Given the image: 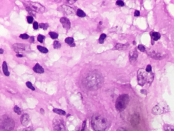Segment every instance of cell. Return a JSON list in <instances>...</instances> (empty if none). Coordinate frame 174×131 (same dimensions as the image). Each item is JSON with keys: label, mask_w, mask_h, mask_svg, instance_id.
<instances>
[{"label": "cell", "mask_w": 174, "mask_h": 131, "mask_svg": "<svg viewBox=\"0 0 174 131\" xmlns=\"http://www.w3.org/2000/svg\"><path fill=\"white\" fill-rule=\"evenodd\" d=\"M39 27L44 30H46L49 27V25L47 23H41L39 24Z\"/></svg>", "instance_id": "obj_26"}, {"label": "cell", "mask_w": 174, "mask_h": 131, "mask_svg": "<svg viewBox=\"0 0 174 131\" xmlns=\"http://www.w3.org/2000/svg\"><path fill=\"white\" fill-rule=\"evenodd\" d=\"M103 76L98 73L90 72L83 80V84L86 88L90 90H96L103 85Z\"/></svg>", "instance_id": "obj_1"}, {"label": "cell", "mask_w": 174, "mask_h": 131, "mask_svg": "<svg viewBox=\"0 0 174 131\" xmlns=\"http://www.w3.org/2000/svg\"><path fill=\"white\" fill-rule=\"evenodd\" d=\"M85 127H86V121H84L83 123L82 129L81 130V131H85Z\"/></svg>", "instance_id": "obj_37"}, {"label": "cell", "mask_w": 174, "mask_h": 131, "mask_svg": "<svg viewBox=\"0 0 174 131\" xmlns=\"http://www.w3.org/2000/svg\"><path fill=\"white\" fill-rule=\"evenodd\" d=\"M30 117L28 114H23L20 118V122L23 126H27L29 123Z\"/></svg>", "instance_id": "obj_12"}, {"label": "cell", "mask_w": 174, "mask_h": 131, "mask_svg": "<svg viewBox=\"0 0 174 131\" xmlns=\"http://www.w3.org/2000/svg\"><path fill=\"white\" fill-rule=\"evenodd\" d=\"M50 36H51L52 39H56L58 38V34L56 32H50L49 33Z\"/></svg>", "instance_id": "obj_23"}, {"label": "cell", "mask_w": 174, "mask_h": 131, "mask_svg": "<svg viewBox=\"0 0 174 131\" xmlns=\"http://www.w3.org/2000/svg\"><path fill=\"white\" fill-rule=\"evenodd\" d=\"M54 131H65L64 122L60 118L56 117L53 121Z\"/></svg>", "instance_id": "obj_7"}, {"label": "cell", "mask_w": 174, "mask_h": 131, "mask_svg": "<svg viewBox=\"0 0 174 131\" xmlns=\"http://www.w3.org/2000/svg\"><path fill=\"white\" fill-rule=\"evenodd\" d=\"M140 16V12L138 10H136L134 12V16Z\"/></svg>", "instance_id": "obj_38"}, {"label": "cell", "mask_w": 174, "mask_h": 131, "mask_svg": "<svg viewBox=\"0 0 174 131\" xmlns=\"http://www.w3.org/2000/svg\"><path fill=\"white\" fill-rule=\"evenodd\" d=\"M127 131V130H126L125 128H118V130H117V131Z\"/></svg>", "instance_id": "obj_39"}, {"label": "cell", "mask_w": 174, "mask_h": 131, "mask_svg": "<svg viewBox=\"0 0 174 131\" xmlns=\"http://www.w3.org/2000/svg\"><path fill=\"white\" fill-rule=\"evenodd\" d=\"M130 60L131 61H135L137 58V54L135 51H132L130 53Z\"/></svg>", "instance_id": "obj_17"}, {"label": "cell", "mask_w": 174, "mask_h": 131, "mask_svg": "<svg viewBox=\"0 0 174 131\" xmlns=\"http://www.w3.org/2000/svg\"><path fill=\"white\" fill-rule=\"evenodd\" d=\"M20 38L23 40H27L29 38V36L27 34H20Z\"/></svg>", "instance_id": "obj_30"}, {"label": "cell", "mask_w": 174, "mask_h": 131, "mask_svg": "<svg viewBox=\"0 0 174 131\" xmlns=\"http://www.w3.org/2000/svg\"><path fill=\"white\" fill-rule=\"evenodd\" d=\"M69 3V4H74V3L76 1H67Z\"/></svg>", "instance_id": "obj_40"}, {"label": "cell", "mask_w": 174, "mask_h": 131, "mask_svg": "<svg viewBox=\"0 0 174 131\" xmlns=\"http://www.w3.org/2000/svg\"><path fill=\"white\" fill-rule=\"evenodd\" d=\"M0 53L1 54H3V52H4V51L2 49H0Z\"/></svg>", "instance_id": "obj_43"}, {"label": "cell", "mask_w": 174, "mask_h": 131, "mask_svg": "<svg viewBox=\"0 0 174 131\" xmlns=\"http://www.w3.org/2000/svg\"><path fill=\"white\" fill-rule=\"evenodd\" d=\"M14 111L15 113H16L18 115H20L21 113H22L20 108L18 106H14Z\"/></svg>", "instance_id": "obj_27"}, {"label": "cell", "mask_w": 174, "mask_h": 131, "mask_svg": "<svg viewBox=\"0 0 174 131\" xmlns=\"http://www.w3.org/2000/svg\"><path fill=\"white\" fill-rule=\"evenodd\" d=\"M15 123L14 119L9 116H3L1 119L0 131H11L14 129Z\"/></svg>", "instance_id": "obj_3"}, {"label": "cell", "mask_w": 174, "mask_h": 131, "mask_svg": "<svg viewBox=\"0 0 174 131\" xmlns=\"http://www.w3.org/2000/svg\"><path fill=\"white\" fill-rule=\"evenodd\" d=\"M37 49L38 50L40 51V52L43 53H47L48 52V49L46 48L43 47V46H37Z\"/></svg>", "instance_id": "obj_21"}, {"label": "cell", "mask_w": 174, "mask_h": 131, "mask_svg": "<svg viewBox=\"0 0 174 131\" xmlns=\"http://www.w3.org/2000/svg\"><path fill=\"white\" fill-rule=\"evenodd\" d=\"M38 24L37 22H35L34 23H33V28L35 30H37L38 29Z\"/></svg>", "instance_id": "obj_36"}, {"label": "cell", "mask_w": 174, "mask_h": 131, "mask_svg": "<svg viewBox=\"0 0 174 131\" xmlns=\"http://www.w3.org/2000/svg\"><path fill=\"white\" fill-rule=\"evenodd\" d=\"M65 42L69 44V45L71 46L74 44V40L73 38H71V37H68L67 38L65 39Z\"/></svg>", "instance_id": "obj_19"}, {"label": "cell", "mask_w": 174, "mask_h": 131, "mask_svg": "<svg viewBox=\"0 0 174 131\" xmlns=\"http://www.w3.org/2000/svg\"><path fill=\"white\" fill-rule=\"evenodd\" d=\"M26 86H27V87L28 88L30 89L32 91H35V89L33 86L32 84L31 83L30 81H27V83H26Z\"/></svg>", "instance_id": "obj_28"}, {"label": "cell", "mask_w": 174, "mask_h": 131, "mask_svg": "<svg viewBox=\"0 0 174 131\" xmlns=\"http://www.w3.org/2000/svg\"><path fill=\"white\" fill-rule=\"evenodd\" d=\"M150 73L146 71V70L143 69H140L137 72V77L138 84L141 86H144L147 81H152L153 79V76L151 74L149 75Z\"/></svg>", "instance_id": "obj_4"}, {"label": "cell", "mask_w": 174, "mask_h": 131, "mask_svg": "<svg viewBox=\"0 0 174 131\" xmlns=\"http://www.w3.org/2000/svg\"><path fill=\"white\" fill-rule=\"evenodd\" d=\"M23 131H34V129L32 127H27L24 129Z\"/></svg>", "instance_id": "obj_35"}, {"label": "cell", "mask_w": 174, "mask_h": 131, "mask_svg": "<svg viewBox=\"0 0 174 131\" xmlns=\"http://www.w3.org/2000/svg\"><path fill=\"white\" fill-rule=\"evenodd\" d=\"M92 126L95 131H104L108 127V121L103 116L94 114L92 117Z\"/></svg>", "instance_id": "obj_2"}, {"label": "cell", "mask_w": 174, "mask_h": 131, "mask_svg": "<svg viewBox=\"0 0 174 131\" xmlns=\"http://www.w3.org/2000/svg\"><path fill=\"white\" fill-rule=\"evenodd\" d=\"M77 15L80 18H84L85 16H86V14H85V12L81 9H78V10L77 12Z\"/></svg>", "instance_id": "obj_20"}, {"label": "cell", "mask_w": 174, "mask_h": 131, "mask_svg": "<svg viewBox=\"0 0 174 131\" xmlns=\"http://www.w3.org/2000/svg\"><path fill=\"white\" fill-rule=\"evenodd\" d=\"M45 39V36L43 35H41V34L39 35L38 37H37V40H38V42H39V43H43V40Z\"/></svg>", "instance_id": "obj_29"}, {"label": "cell", "mask_w": 174, "mask_h": 131, "mask_svg": "<svg viewBox=\"0 0 174 131\" xmlns=\"http://www.w3.org/2000/svg\"><path fill=\"white\" fill-rule=\"evenodd\" d=\"M138 48L139 50H140L141 52H145V48L144 46L143 45H139L138 46Z\"/></svg>", "instance_id": "obj_31"}, {"label": "cell", "mask_w": 174, "mask_h": 131, "mask_svg": "<svg viewBox=\"0 0 174 131\" xmlns=\"http://www.w3.org/2000/svg\"><path fill=\"white\" fill-rule=\"evenodd\" d=\"M116 4L120 6H124V5H125L124 2L122 1H121V0H118V1H116Z\"/></svg>", "instance_id": "obj_32"}, {"label": "cell", "mask_w": 174, "mask_h": 131, "mask_svg": "<svg viewBox=\"0 0 174 131\" xmlns=\"http://www.w3.org/2000/svg\"><path fill=\"white\" fill-rule=\"evenodd\" d=\"M106 37H107L106 35L104 34V33L101 34L100 38H99V43H100V44H103V43H104V41L106 38Z\"/></svg>", "instance_id": "obj_24"}, {"label": "cell", "mask_w": 174, "mask_h": 131, "mask_svg": "<svg viewBox=\"0 0 174 131\" xmlns=\"http://www.w3.org/2000/svg\"><path fill=\"white\" fill-rule=\"evenodd\" d=\"M129 102V96L128 94H123L118 98L116 102V108L117 111L121 112L124 111L127 106Z\"/></svg>", "instance_id": "obj_5"}, {"label": "cell", "mask_w": 174, "mask_h": 131, "mask_svg": "<svg viewBox=\"0 0 174 131\" xmlns=\"http://www.w3.org/2000/svg\"><path fill=\"white\" fill-rule=\"evenodd\" d=\"M61 11L64 12L65 14L69 15V16H72L75 14V10L74 9L71 7H69L67 5H63L60 7Z\"/></svg>", "instance_id": "obj_10"}, {"label": "cell", "mask_w": 174, "mask_h": 131, "mask_svg": "<svg viewBox=\"0 0 174 131\" xmlns=\"http://www.w3.org/2000/svg\"><path fill=\"white\" fill-rule=\"evenodd\" d=\"M53 111L54 112H55V113L57 114L58 115H60L65 116L66 115V112L63 110H61V109L54 108Z\"/></svg>", "instance_id": "obj_16"}, {"label": "cell", "mask_w": 174, "mask_h": 131, "mask_svg": "<svg viewBox=\"0 0 174 131\" xmlns=\"http://www.w3.org/2000/svg\"><path fill=\"white\" fill-rule=\"evenodd\" d=\"M116 48L118 50H124L126 48V46L121 44H117L116 46Z\"/></svg>", "instance_id": "obj_22"}, {"label": "cell", "mask_w": 174, "mask_h": 131, "mask_svg": "<svg viewBox=\"0 0 174 131\" xmlns=\"http://www.w3.org/2000/svg\"><path fill=\"white\" fill-rule=\"evenodd\" d=\"M16 57H23V55H22V54H18H18H16Z\"/></svg>", "instance_id": "obj_41"}, {"label": "cell", "mask_w": 174, "mask_h": 131, "mask_svg": "<svg viewBox=\"0 0 174 131\" xmlns=\"http://www.w3.org/2000/svg\"><path fill=\"white\" fill-rule=\"evenodd\" d=\"M145 70H146V71L148 73H150L151 71H152V67H151V66L147 65V67H146V69H145Z\"/></svg>", "instance_id": "obj_33"}, {"label": "cell", "mask_w": 174, "mask_h": 131, "mask_svg": "<svg viewBox=\"0 0 174 131\" xmlns=\"http://www.w3.org/2000/svg\"><path fill=\"white\" fill-rule=\"evenodd\" d=\"M170 111V108L165 102H159L158 104L154 106L152 110V113L155 115H161Z\"/></svg>", "instance_id": "obj_6"}, {"label": "cell", "mask_w": 174, "mask_h": 131, "mask_svg": "<svg viewBox=\"0 0 174 131\" xmlns=\"http://www.w3.org/2000/svg\"><path fill=\"white\" fill-rule=\"evenodd\" d=\"M13 48L14 51L18 54H20V53L26 51L28 49L27 46L26 45L20 44V43L14 44L13 45Z\"/></svg>", "instance_id": "obj_9"}, {"label": "cell", "mask_w": 174, "mask_h": 131, "mask_svg": "<svg viewBox=\"0 0 174 131\" xmlns=\"http://www.w3.org/2000/svg\"><path fill=\"white\" fill-rule=\"evenodd\" d=\"M60 22L63 25V26L65 29H69L71 28V23L70 20L68 18H65V17H63L61 18L60 20Z\"/></svg>", "instance_id": "obj_11"}, {"label": "cell", "mask_w": 174, "mask_h": 131, "mask_svg": "<svg viewBox=\"0 0 174 131\" xmlns=\"http://www.w3.org/2000/svg\"><path fill=\"white\" fill-rule=\"evenodd\" d=\"M27 21L29 24H31L33 21V18L32 17V16H28L27 17Z\"/></svg>", "instance_id": "obj_34"}, {"label": "cell", "mask_w": 174, "mask_h": 131, "mask_svg": "<svg viewBox=\"0 0 174 131\" xmlns=\"http://www.w3.org/2000/svg\"><path fill=\"white\" fill-rule=\"evenodd\" d=\"M28 7L35 12L42 14L45 11V7L40 3L37 2H30L28 5Z\"/></svg>", "instance_id": "obj_8"}, {"label": "cell", "mask_w": 174, "mask_h": 131, "mask_svg": "<svg viewBox=\"0 0 174 131\" xmlns=\"http://www.w3.org/2000/svg\"><path fill=\"white\" fill-rule=\"evenodd\" d=\"M53 46L54 49H59L61 47L60 43L57 41H55L54 42Z\"/></svg>", "instance_id": "obj_25"}, {"label": "cell", "mask_w": 174, "mask_h": 131, "mask_svg": "<svg viewBox=\"0 0 174 131\" xmlns=\"http://www.w3.org/2000/svg\"><path fill=\"white\" fill-rule=\"evenodd\" d=\"M3 71V73L6 76H9L10 75V72L8 69V67H7V63L6 61H4L2 65Z\"/></svg>", "instance_id": "obj_14"}, {"label": "cell", "mask_w": 174, "mask_h": 131, "mask_svg": "<svg viewBox=\"0 0 174 131\" xmlns=\"http://www.w3.org/2000/svg\"><path fill=\"white\" fill-rule=\"evenodd\" d=\"M165 131H174V125L166 124L164 127Z\"/></svg>", "instance_id": "obj_18"}, {"label": "cell", "mask_w": 174, "mask_h": 131, "mask_svg": "<svg viewBox=\"0 0 174 131\" xmlns=\"http://www.w3.org/2000/svg\"><path fill=\"white\" fill-rule=\"evenodd\" d=\"M33 70L35 72L37 73H40V74L43 73L45 72L43 68L39 63L36 64L33 68Z\"/></svg>", "instance_id": "obj_13"}, {"label": "cell", "mask_w": 174, "mask_h": 131, "mask_svg": "<svg viewBox=\"0 0 174 131\" xmlns=\"http://www.w3.org/2000/svg\"><path fill=\"white\" fill-rule=\"evenodd\" d=\"M151 35L152 39L155 41H158L160 38V34L157 32H152L151 33Z\"/></svg>", "instance_id": "obj_15"}, {"label": "cell", "mask_w": 174, "mask_h": 131, "mask_svg": "<svg viewBox=\"0 0 174 131\" xmlns=\"http://www.w3.org/2000/svg\"><path fill=\"white\" fill-rule=\"evenodd\" d=\"M30 41H31V43H33L34 41V38L33 36H31V37Z\"/></svg>", "instance_id": "obj_42"}]
</instances>
